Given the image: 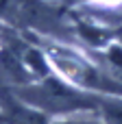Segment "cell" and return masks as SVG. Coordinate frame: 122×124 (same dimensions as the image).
Listing matches in <instances>:
<instances>
[{"mask_svg": "<svg viewBox=\"0 0 122 124\" xmlns=\"http://www.w3.org/2000/svg\"><path fill=\"white\" fill-rule=\"evenodd\" d=\"M107 116H109L111 124H122V107H109Z\"/></svg>", "mask_w": 122, "mask_h": 124, "instance_id": "cell-1", "label": "cell"}, {"mask_svg": "<svg viewBox=\"0 0 122 124\" xmlns=\"http://www.w3.org/2000/svg\"><path fill=\"white\" fill-rule=\"evenodd\" d=\"M65 124H96V122H65Z\"/></svg>", "mask_w": 122, "mask_h": 124, "instance_id": "cell-2", "label": "cell"}]
</instances>
